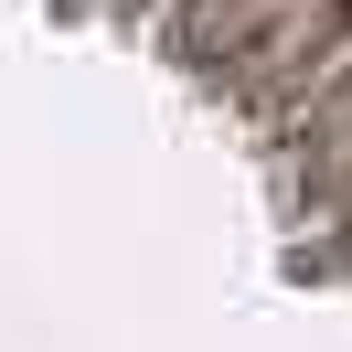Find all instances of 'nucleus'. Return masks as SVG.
<instances>
[{
	"instance_id": "nucleus-1",
	"label": "nucleus",
	"mask_w": 352,
	"mask_h": 352,
	"mask_svg": "<svg viewBox=\"0 0 352 352\" xmlns=\"http://www.w3.org/2000/svg\"><path fill=\"white\" fill-rule=\"evenodd\" d=\"M331 96H342V107H352V65H342V86H331Z\"/></svg>"
}]
</instances>
